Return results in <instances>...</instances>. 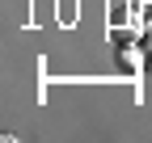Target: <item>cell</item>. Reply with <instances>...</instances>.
I'll use <instances>...</instances> for the list:
<instances>
[{"mask_svg":"<svg viewBox=\"0 0 152 143\" xmlns=\"http://www.w3.org/2000/svg\"><path fill=\"white\" fill-rule=\"evenodd\" d=\"M144 63H148V67H152V55H144Z\"/></svg>","mask_w":152,"mask_h":143,"instance_id":"1","label":"cell"}]
</instances>
